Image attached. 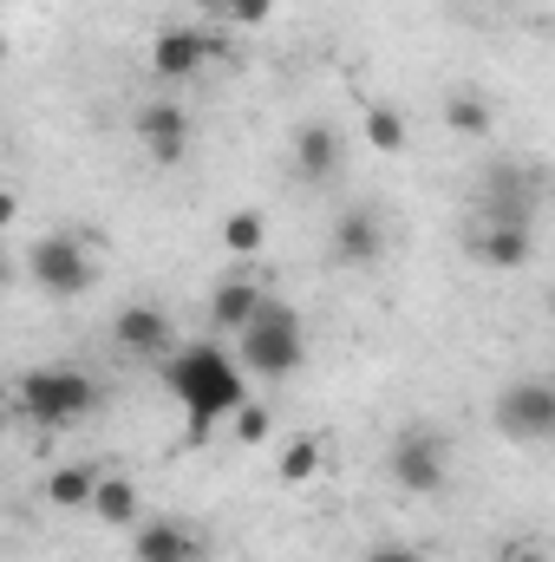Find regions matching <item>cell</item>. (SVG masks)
I'll return each instance as SVG.
<instances>
[{
    "mask_svg": "<svg viewBox=\"0 0 555 562\" xmlns=\"http://www.w3.org/2000/svg\"><path fill=\"white\" fill-rule=\"evenodd\" d=\"M99 464H59L53 477H46V504H59V510H86L92 504V491H99Z\"/></svg>",
    "mask_w": 555,
    "mask_h": 562,
    "instance_id": "obj_15",
    "label": "cell"
},
{
    "mask_svg": "<svg viewBox=\"0 0 555 562\" xmlns=\"http://www.w3.org/2000/svg\"><path fill=\"white\" fill-rule=\"evenodd\" d=\"M20 223V196L13 190H0V229H13Z\"/></svg>",
    "mask_w": 555,
    "mask_h": 562,
    "instance_id": "obj_23",
    "label": "cell"
},
{
    "mask_svg": "<svg viewBox=\"0 0 555 562\" xmlns=\"http://www.w3.org/2000/svg\"><path fill=\"white\" fill-rule=\"evenodd\" d=\"M216 53H223V46H216L203 26H163V33L150 40V72H157L163 86H183V79H196Z\"/></svg>",
    "mask_w": 555,
    "mask_h": 562,
    "instance_id": "obj_7",
    "label": "cell"
},
{
    "mask_svg": "<svg viewBox=\"0 0 555 562\" xmlns=\"http://www.w3.org/2000/svg\"><path fill=\"white\" fill-rule=\"evenodd\" d=\"M13 406L26 413L33 425H72V419H92L99 413V386L79 373V367H33L13 380Z\"/></svg>",
    "mask_w": 555,
    "mask_h": 562,
    "instance_id": "obj_3",
    "label": "cell"
},
{
    "mask_svg": "<svg viewBox=\"0 0 555 562\" xmlns=\"http://www.w3.org/2000/svg\"><path fill=\"white\" fill-rule=\"evenodd\" d=\"M327 249H333V262H347V269H373V262H380V249H386V229H380V216H373V210H340V216H333Z\"/></svg>",
    "mask_w": 555,
    "mask_h": 562,
    "instance_id": "obj_8",
    "label": "cell"
},
{
    "mask_svg": "<svg viewBox=\"0 0 555 562\" xmlns=\"http://www.w3.org/2000/svg\"><path fill=\"white\" fill-rule=\"evenodd\" d=\"M471 249H477V262H490V269H523V262L536 256V223H503V216H484Z\"/></svg>",
    "mask_w": 555,
    "mask_h": 562,
    "instance_id": "obj_10",
    "label": "cell"
},
{
    "mask_svg": "<svg viewBox=\"0 0 555 562\" xmlns=\"http://www.w3.org/2000/svg\"><path fill=\"white\" fill-rule=\"evenodd\" d=\"M366 562H424L412 543H380V550H366Z\"/></svg>",
    "mask_w": 555,
    "mask_h": 562,
    "instance_id": "obj_22",
    "label": "cell"
},
{
    "mask_svg": "<svg viewBox=\"0 0 555 562\" xmlns=\"http://www.w3.org/2000/svg\"><path fill=\"white\" fill-rule=\"evenodd\" d=\"M510 562H550V557H543L536 543H523V550H510Z\"/></svg>",
    "mask_w": 555,
    "mask_h": 562,
    "instance_id": "obj_24",
    "label": "cell"
},
{
    "mask_svg": "<svg viewBox=\"0 0 555 562\" xmlns=\"http://www.w3.org/2000/svg\"><path fill=\"white\" fill-rule=\"evenodd\" d=\"M112 334H118V347H125V353H170V347H177V327H170V314H163V307H150V301L118 307Z\"/></svg>",
    "mask_w": 555,
    "mask_h": 562,
    "instance_id": "obj_11",
    "label": "cell"
},
{
    "mask_svg": "<svg viewBox=\"0 0 555 562\" xmlns=\"http://www.w3.org/2000/svg\"><path fill=\"white\" fill-rule=\"evenodd\" d=\"M229 425H236V438H242V445H262V438L275 431V419H269V406H256V400H242V406L229 413Z\"/></svg>",
    "mask_w": 555,
    "mask_h": 562,
    "instance_id": "obj_20",
    "label": "cell"
},
{
    "mask_svg": "<svg viewBox=\"0 0 555 562\" xmlns=\"http://www.w3.org/2000/svg\"><path fill=\"white\" fill-rule=\"evenodd\" d=\"M262 243H269V223H262V210H236V216L223 223V249H229V256H242V262H249Z\"/></svg>",
    "mask_w": 555,
    "mask_h": 562,
    "instance_id": "obj_16",
    "label": "cell"
},
{
    "mask_svg": "<svg viewBox=\"0 0 555 562\" xmlns=\"http://www.w3.org/2000/svg\"><path fill=\"white\" fill-rule=\"evenodd\" d=\"M26 281H33L39 294H53V301H79V294L99 281V256H92L79 236L53 229V236H39V243L26 249Z\"/></svg>",
    "mask_w": 555,
    "mask_h": 562,
    "instance_id": "obj_4",
    "label": "cell"
},
{
    "mask_svg": "<svg viewBox=\"0 0 555 562\" xmlns=\"http://www.w3.org/2000/svg\"><path fill=\"white\" fill-rule=\"evenodd\" d=\"M236 347H242V373H256V380H294L301 367H307V321L275 301V294H262V307L236 327Z\"/></svg>",
    "mask_w": 555,
    "mask_h": 562,
    "instance_id": "obj_2",
    "label": "cell"
},
{
    "mask_svg": "<svg viewBox=\"0 0 555 562\" xmlns=\"http://www.w3.org/2000/svg\"><path fill=\"white\" fill-rule=\"evenodd\" d=\"M386 471L406 497H438L451 484V451L431 438V431H399L393 451H386Z\"/></svg>",
    "mask_w": 555,
    "mask_h": 562,
    "instance_id": "obj_6",
    "label": "cell"
},
{
    "mask_svg": "<svg viewBox=\"0 0 555 562\" xmlns=\"http://www.w3.org/2000/svg\"><path fill=\"white\" fill-rule=\"evenodd\" d=\"M223 13H229L236 26H262V20L275 13V0H223Z\"/></svg>",
    "mask_w": 555,
    "mask_h": 562,
    "instance_id": "obj_21",
    "label": "cell"
},
{
    "mask_svg": "<svg viewBox=\"0 0 555 562\" xmlns=\"http://www.w3.org/2000/svg\"><path fill=\"white\" fill-rule=\"evenodd\" d=\"M497 431H503L510 445H523V451H543L555 438V386L543 373L503 386V400H497Z\"/></svg>",
    "mask_w": 555,
    "mask_h": 562,
    "instance_id": "obj_5",
    "label": "cell"
},
{
    "mask_svg": "<svg viewBox=\"0 0 555 562\" xmlns=\"http://www.w3.org/2000/svg\"><path fill=\"white\" fill-rule=\"evenodd\" d=\"M138 144L157 157V164H183V157H190V112L170 105V99L144 105L138 112Z\"/></svg>",
    "mask_w": 555,
    "mask_h": 562,
    "instance_id": "obj_9",
    "label": "cell"
},
{
    "mask_svg": "<svg viewBox=\"0 0 555 562\" xmlns=\"http://www.w3.org/2000/svg\"><path fill=\"white\" fill-rule=\"evenodd\" d=\"M366 138H373V150H406V119L393 105H373L366 112Z\"/></svg>",
    "mask_w": 555,
    "mask_h": 562,
    "instance_id": "obj_19",
    "label": "cell"
},
{
    "mask_svg": "<svg viewBox=\"0 0 555 562\" xmlns=\"http://www.w3.org/2000/svg\"><path fill=\"white\" fill-rule=\"evenodd\" d=\"M190 7H203V13H223V0H190Z\"/></svg>",
    "mask_w": 555,
    "mask_h": 562,
    "instance_id": "obj_27",
    "label": "cell"
},
{
    "mask_svg": "<svg viewBox=\"0 0 555 562\" xmlns=\"http://www.w3.org/2000/svg\"><path fill=\"white\" fill-rule=\"evenodd\" d=\"M86 510H92L99 524H112V530H132V524H138V484H132V477H112V471H105Z\"/></svg>",
    "mask_w": 555,
    "mask_h": 562,
    "instance_id": "obj_14",
    "label": "cell"
},
{
    "mask_svg": "<svg viewBox=\"0 0 555 562\" xmlns=\"http://www.w3.org/2000/svg\"><path fill=\"white\" fill-rule=\"evenodd\" d=\"M256 307H262V281L249 276V269H229V276L209 288V327L216 334H236Z\"/></svg>",
    "mask_w": 555,
    "mask_h": 562,
    "instance_id": "obj_12",
    "label": "cell"
},
{
    "mask_svg": "<svg viewBox=\"0 0 555 562\" xmlns=\"http://www.w3.org/2000/svg\"><path fill=\"white\" fill-rule=\"evenodd\" d=\"M0 59H7V46H0Z\"/></svg>",
    "mask_w": 555,
    "mask_h": 562,
    "instance_id": "obj_29",
    "label": "cell"
},
{
    "mask_svg": "<svg viewBox=\"0 0 555 562\" xmlns=\"http://www.w3.org/2000/svg\"><path fill=\"white\" fill-rule=\"evenodd\" d=\"M314 471H320V438H314V431H294V438L281 445V477H287V484H314Z\"/></svg>",
    "mask_w": 555,
    "mask_h": 562,
    "instance_id": "obj_17",
    "label": "cell"
},
{
    "mask_svg": "<svg viewBox=\"0 0 555 562\" xmlns=\"http://www.w3.org/2000/svg\"><path fill=\"white\" fill-rule=\"evenodd\" d=\"M7 281H13V262H7V256H0V288H7Z\"/></svg>",
    "mask_w": 555,
    "mask_h": 562,
    "instance_id": "obj_28",
    "label": "cell"
},
{
    "mask_svg": "<svg viewBox=\"0 0 555 562\" xmlns=\"http://www.w3.org/2000/svg\"><path fill=\"white\" fill-rule=\"evenodd\" d=\"M144 562H196V550H177V557H144Z\"/></svg>",
    "mask_w": 555,
    "mask_h": 562,
    "instance_id": "obj_25",
    "label": "cell"
},
{
    "mask_svg": "<svg viewBox=\"0 0 555 562\" xmlns=\"http://www.w3.org/2000/svg\"><path fill=\"white\" fill-rule=\"evenodd\" d=\"M163 386H170V400H177L183 419H190V445H209V431L249 400L242 367H236L216 340L170 347V353H163Z\"/></svg>",
    "mask_w": 555,
    "mask_h": 562,
    "instance_id": "obj_1",
    "label": "cell"
},
{
    "mask_svg": "<svg viewBox=\"0 0 555 562\" xmlns=\"http://www.w3.org/2000/svg\"><path fill=\"white\" fill-rule=\"evenodd\" d=\"M0 406H13V380H0Z\"/></svg>",
    "mask_w": 555,
    "mask_h": 562,
    "instance_id": "obj_26",
    "label": "cell"
},
{
    "mask_svg": "<svg viewBox=\"0 0 555 562\" xmlns=\"http://www.w3.org/2000/svg\"><path fill=\"white\" fill-rule=\"evenodd\" d=\"M340 170V138H333V125H301L294 132V177L301 183H327Z\"/></svg>",
    "mask_w": 555,
    "mask_h": 562,
    "instance_id": "obj_13",
    "label": "cell"
},
{
    "mask_svg": "<svg viewBox=\"0 0 555 562\" xmlns=\"http://www.w3.org/2000/svg\"><path fill=\"white\" fill-rule=\"evenodd\" d=\"M444 125L464 132V138H484V132H490V105H484L477 92H451V99H444Z\"/></svg>",
    "mask_w": 555,
    "mask_h": 562,
    "instance_id": "obj_18",
    "label": "cell"
}]
</instances>
